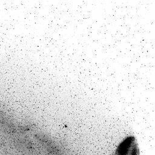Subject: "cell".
<instances>
[{
	"mask_svg": "<svg viewBox=\"0 0 155 155\" xmlns=\"http://www.w3.org/2000/svg\"><path fill=\"white\" fill-rule=\"evenodd\" d=\"M130 155H139V150L136 145H134L133 147V148L130 153Z\"/></svg>",
	"mask_w": 155,
	"mask_h": 155,
	"instance_id": "2",
	"label": "cell"
},
{
	"mask_svg": "<svg viewBox=\"0 0 155 155\" xmlns=\"http://www.w3.org/2000/svg\"><path fill=\"white\" fill-rule=\"evenodd\" d=\"M134 144V137L130 136L123 140L117 146L114 155H128Z\"/></svg>",
	"mask_w": 155,
	"mask_h": 155,
	"instance_id": "1",
	"label": "cell"
}]
</instances>
